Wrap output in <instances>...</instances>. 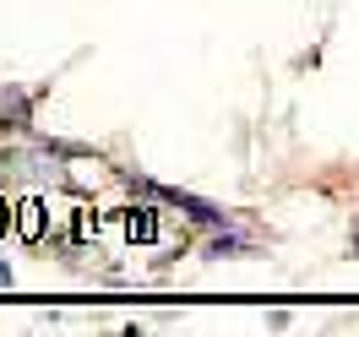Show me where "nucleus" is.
Wrapping results in <instances>:
<instances>
[{"mask_svg":"<svg viewBox=\"0 0 359 337\" xmlns=\"http://www.w3.org/2000/svg\"><path fill=\"white\" fill-rule=\"evenodd\" d=\"M126 234L142 240V245H153L158 240V212L153 207H131V212H126Z\"/></svg>","mask_w":359,"mask_h":337,"instance_id":"obj_1","label":"nucleus"},{"mask_svg":"<svg viewBox=\"0 0 359 337\" xmlns=\"http://www.w3.org/2000/svg\"><path fill=\"white\" fill-rule=\"evenodd\" d=\"M17 234H22V240H39V234H44V202L17 207Z\"/></svg>","mask_w":359,"mask_h":337,"instance_id":"obj_2","label":"nucleus"},{"mask_svg":"<svg viewBox=\"0 0 359 337\" xmlns=\"http://www.w3.org/2000/svg\"><path fill=\"white\" fill-rule=\"evenodd\" d=\"M11 223H17V218H11V207L0 202V234H6V228H11Z\"/></svg>","mask_w":359,"mask_h":337,"instance_id":"obj_3","label":"nucleus"},{"mask_svg":"<svg viewBox=\"0 0 359 337\" xmlns=\"http://www.w3.org/2000/svg\"><path fill=\"white\" fill-rule=\"evenodd\" d=\"M0 283H11V272H6V267H0Z\"/></svg>","mask_w":359,"mask_h":337,"instance_id":"obj_4","label":"nucleus"}]
</instances>
